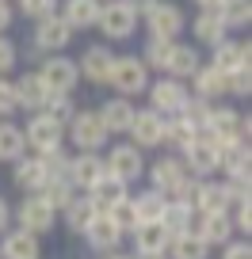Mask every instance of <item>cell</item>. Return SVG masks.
Masks as SVG:
<instances>
[{
	"mask_svg": "<svg viewBox=\"0 0 252 259\" xmlns=\"http://www.w3.org/2000/svg\"><path fill=\"white\" fill-rule=\"evenodd\" d=\"M164 202H168V198H164L161 191H153V187H149V191H141V194H134L130 206H134V218H138V225H153V221L161 218Z\"/></svg>",
	"mask_w": 252,
	"mask_h": 259,
	"instance_id": "cell-35",
	"label": "cell"
},
{
	"mask_svg": "<svg viewBox=\"0 0 252 259\" xmlns=\"http://www.w3.org/2000/svg\"><path fill=\"white\" fill-rule=\"evenodd\" d=\"M0 259H42L39 236L23 233V229H8V233H0Z\"/></svg>",
	"mask_w": 252,
	"mask_h": 259,
	"instance_id": "cell-21",
	"label": "cell"
},
{
	"mask_svg": "<svg viewBox=\"0 0 252 259\" xmlns=\"http://www.w3.org/2000/svg\"><path fill=\"white\" fill-rule=\"evenodd\" d=\"M16 61H19V50H16V42L0 34V76H8L12 69H16Z\"/></svg>",
	"mask_w": 252,
	"mask_h": 259,
	"instance_id": "cell-48",
	"label": "cell"
},
{
	"mask_svg": "<svg viewBox=\"0 0 252 259\" xmlns=\"http://www.w3.org/2000/svg\"><path fill=\"white\" fill-rule=\"evenodd\" d=\"M16 8L23 12L27 19H34V23H39V19H46V16H54V12H57V0H19Z\"/></svg>",
	"mask_w": 252,
	"mask_h": 259,
	"instance_id": "cell-46",
	"label": "cell"
},
{
	"mask_svg": "<svg viewBox=\"0 0 252 259\" xmlns=\"http://www.w3.org/2000/svg\"><path fill=\"white\" fill-rule=\"evenodd\" d=\"M199 65H203V57H199V50L195 46H172V54H168V65H164V73L172 76V80H191V76H195V69Z\"/></svg>",
	"mask_w": 252,
	"mask_h": 259,
	"instance_id": "cell-28",
	"label": "cell"
},
{
	"mask_svg": "<svg viewBox=\"0 0 252 259\" xmlns=\"http://www.w3.org/2000/svg\"><path fill=\"white\" fill-rule=\"evenodd\" d=\"M179 160H184V168H187L191 179H210L214 171H218V145L199 134V138L179 153Z\"/></svg>",
	"mask_w": 252,
	"mask_h": 259,
	"instance_id": "cell-12",
	"label": "cell"
},
{
	"mask_svg": "<svg viewBox=\"0 0 252 259\" xmlns=\"http://www.w3.org/2000/svg\"><path fill=\"white\" fill-rule=\"evenodd\" d=\"M61 218H65V229H69L73 236H84V229H88V225H92V218H96V206H92L84 194H77L73 202L61 210Z\"/></svg>",
	"mask_w": 252,
	"mask_h": 259,
	"instance_id": "cell-34",
	"label": "cell"
},
{
	"mask_svg": "<svg viewBox=\"0 0 252 259\" xmlns=\"http://www.w3.org/2000/svg\"><path fill=\"white\" fill-rule=\"evenodd\" d=\"M134 111H138V107H134V99H107L103 107H99V122H103V130H107V138H111V134H126V130H130V122H134Z\"/></svg>",
	"mask_w": 252,
	"mask_h": 259,
	"instance_id": "cell-22",
	"label": "cell"
},
{
	"mask_svg": "<svg viewBox=\"0 0 252 259\" xmlns=\"http://www.w3.org/2000/svg\"><path fill=\"white\" fill-rule=\"evenodd\" d=\"M23 141L34 156H46V153L65 145V130L57 126V122H50L46 114H31V122L23 126Z\"/></svg>",
	"mask_w": 252,
	"mask_h": 259,
	"instance_id": "cell-7",
	"label": "cell"
},
{
	"mask_svg": "<svg viewBox=\"0 0 252 259\" xmlns=\"http://www.w3.org/2000/svg\"><path fill=\"white\" fill-rule=\"evenodd\" d=\"M107 84H111L122 99H134V96H141V92L149 88V69L141 65V57L122 54V57H115V61H111Z\"/></svg>",
	"mask_w": 252,
	"mask_h": 259,
	"instance_id": "cell-1",
	"label": "cell"
},
{
	"mask_svg": "<svg viewBox=\"0 0 252 259\" xmlns=\"http://www.w3.org/2000/svg\"><path fill=\"white\" fill-rule=\"evenodd\" d=\"M218 171H226V179H248L252 176V149H248V141L222 145L218 149Z\"/></svg>",
	"mask_w": 252,
	"mask_h": 259,
	"instance_id": "cell-18",
	"label": "cell"
},
{
	"mask_svg": "<svg viewBox=\"0 0 252 259\" xmlns=\"http://www.w3.org/2000/svg\"><path fill=\"white\" fill-rule=\"evenodd\" d=\"M96 27L103 31V38L122 42V38H130V34L138 31V16L126 8V0H103V4H99Z\"/></svg>",
	"mask_w": 252,
	"mask_h": 259,
	"instance_id": "cell-5",
	"label": "cell"
},
{
	"mask_svg": "<svg viewBox=\"0 0 252 259\" xmlns=\"http://www.w3.org/2000/svg\"><path fill=\"white\" fill-rule=\"evenodd\" d=\"M210 65L218 69V73H233V69H252V46H248V42H233V38H226V42H218V46H214Z\"/></svg>",
	"mask_w": 252,
	"mask_h": 259,
	"instance_id": "cell-19",
	"label": "cell"
},
{
	"mask_svg": "<svg viewBox=\"0 0 252 259\" xmlns=\"http://www.w3.org/2000/svg\"><path fill=\"white\" fill-rule=\"evenodd\" d=\"M73 42V31H69V23L61 16H46L34 23V34H31V46L39 50V54H61V50Z\"/></svg>",
	"mask_w": 252,
	"mask_h": 259,
	"instance_id": "cell-11",
	"label": "cell"
},
{
	"mask_svg": "<svg viewBox=\"0 0 252 259\" xmlns=\"http://www.w3.org/2000/svg\"><path fill=\"white\" fill-rule=\"evenodd\" d=\"M12 183H16V191L39 194L42 183H46V168H42V160H39V156H19L16 168H12Z\"/></svg>",
	"mask_w": 252,
	"mask_h": 259,
	"instance_id": "cell-26",
	"label": "cell"
},
{
	"mask_svg": "<svg viewBox=\"0 0 252 259\" xmlns=\"http://www.w3.org/2000/svg\"><path fill=\"white\" fill-rule=\"evenodd\" d=\"M195 4H199L203 12H218V8H222V0H195Z\"/></svg>",
	"mask_w": 252,
	"mask_h": 259,
	"instance_id": "cell-55",
	"label": "cell"
},
{
	"mask_svg": "<svg viewBox=\"0 0 252 259\" xmlns=\"http://www.w3.org/2000/svg\"><path fill=\"white\" fill-rule=\"evenodd\" d=\"M84 244H88V251H96V259H99V255H111V251L122 248V233L107 213H96L92 225L84 229Z\"/></svg>",
	"mask_w": 252,
	"mask_h": 259,
	"instance_id": "cell-14",
	"label": "cell"
},
{
	"mask_svg": "<svg viewBox=\"0 0 252 259\" xmlns=\"http://www.w3.org/2000/svg\"><path fill=\"white\" fill-rule=\"evenodd\" d=\"M244 130H248V118H244L241 111H233V107H214L206 126H203V138L222 149V145H233V141H244Z\"/></svg>",
	"mask_w": 252,
	"mask_h": 259,
	"instance_id": "cell-3",
	"label": "cell"
},
{
	"mask_svg": "<svg viewBox=\"0 0 252 259\" xmlns=\"http://www.w3.org/2000/svg\"><path fill=\"white\" fill-rule=\"evenodd\" d=\"M210 255L214 251L206 248L195 233H176L168 240V251H164V259H210Z\"/></svg>",
	"mask_w": 252,
	"mask_h": 259,
	"instance_id": "cell-32",
	"label": "cell"
},
{
	"mask_svg": "<svg viewBox=\"0 0 252 259\" xmlns=\"http://www.w3.org/2000/svg\"><path fill=\"white\" fill-rule=\"evenodd\" d=\"M146 171H149L153 191H161L164 198H172V194H176V187L187 179V168H184V160H179V156H161V160L146 164Z\"/></svg>",
	"mask_w": 252,
	"mask_h": 259,
	"instance_id": "cell-16",
	"label": "cell"
},
{
	"mask_svg": "<svg viewBox=\"0 0 252 259\" xmlns=\"http://www.w3.org/2000/svg\"><path fill=\"white\" fill-rule=\"evenodd\" d=\"M218 19L226 23V31H241L252 23V0H222Z\"/></svg>",
	"mask_w": 252,
	"mask_h": 259,
	"instance_id": "cell-38",
	"label": "cell"
},
{
	"mask_svg": "<svg viewBox=\"0 0 252 259\" xmlns=\"http://www.w3.org/2000/svg\"><path fill=\"white\" fill-rule=\"evenodd\" d=\"M39 114H46L50 122H57V126L65 130L69 122H73V114H77V99L73 96H46V103H42Z\"/></svg>",
	"mask_w": 252,
	"mask_h": 259,
	"instance_id": "cell-40",
	"label": "cell"
},
{
	"mask_svg": "<svg viewBox=\"0 0 252 259\" xmlns=\"http://www.w3.org/2000/svg\"><path fill=\"white\" fill-rule=\"evenodd\" d=\"M99 259H134V255H126V251H111V255H99Z\"/></svg>",
	"mask_w": 252,
	"mask_h": 259,
	"instance_id": "cell-56",
	"label": "cell"
},
{
	"mask_svg": "<svg viewBox=\"0 0 252 259\" xmlns=\"http://www.w3.org/2000/svg\"><path fill=\"white\" fill-rule=\"evenodd\" d=\"M248 92H252V69H233V73H226V96L244 99Z\"/></svg>",
	"mask_w": 252,
	"mask_h": 259,
	"instance_id": "cell-45",
	"label": "cell"
},
{
	"mask_svg": "<svg viewBox=\"0 0 252 259\" xmlns=\"http://www.w3.org/2000/svg\"><path fill=\"white\" fill-rule=\"evenodd\" d=\"M130 255H134V251H130ZM134 259H164V255H134Z\"/></svg>",
	"mask_w": 252,
	"mask_h": 259,
	"instance_id": "cell-57",
	"label": "cell"
},
{
	"mask_svg": "<svg viewBox=\"0 0 252 259\" xmlns=\"http://www.w3.org/2000/svg\"><path fill=\"white\" fill-rule=\"evenodd\" d=\"M229 221H233V233L248 236V233H252V206H248V202H244V206H233V210H229Z\"/></svg>",
	"mask_w": 252,
	"mask_h": 259,
	"instance_id": "cell-50",
	"label": "cell"
},
{
	"mask_svg": "<svg viewBox=\"0 0 252 259\" xmlns=\"http://www.w3.org/2000/svg\"><path fill=\"white\" fill-rule=\"evenodd\" d=\"M187 233H195L206 248H222L233 240V221H229V213H195Z\"/></svg>",
	"mask_w": 252,
	"mask_h": 259,
	"instance_id": "cell-15",
	"label": "cell"
},
{
	"mask_svg": "<svg viewBox=\"0 0 252 259\" xmlns=\"http://www.w3.org/2000/svg\"><path fill=\"white\" fill-rule=\"evenodd\" d=\"M12 84H16V107H19V111L39 114V111H42V103H46V96H50V92L42 88L39 73H23L19 80H12Z\"/></svg>",
	"mask_w": 252,
	"mask_h": 259,
	"instance_id": "cell-24",
	"label": "cell"
},
{
	"mask_svg": "<svg viewBox=\"0 0 252 259\" xmlns=\"http://www.w3.org/2000/svg\"><path fill=\"white\" fill-rule=\"evenodd\" d=\"M126 134H130V145L141 149V153L157 149V145H164V118L157 111H149V107L146 111H134V122H130Z\"/></svg>",
	"mask_w": 252,
	"mask_h": 259,
	"instance_id": "cell-13",
	"label": "cell"
},
{
	"mask_svg": "<svg viewBox=\"0 0 252 259\" xmlns=\"http://www.w3.org/2000/svg\"><path fill=\"white\" fill-rule=\"evenodd\" d=\"M191 96L206 99V103L222 99V96H226V73H218L214 65H199L195 76H191Z\"/></svg>",
	"mask_w": 252,
	"mask_h": 259,
	"instance_id": "cell-25",
	"label": "cell"
},
{
	"mask_svg": "<svg viewBox=\"0 0 252 259\" xmlns=\"http://www.w3.org/2000/svg\"><path fill=\"white\" fill-rule=\"evenodd\" d=\"M157 4H161V0H126V8H130L134 16H138V19H146L149 12L157 8Z\"/></svg>",
	"mask_w": 252,
	"mask_h": 259,
	"instance_id": "cell-52",
	"label": "cell"
},
{
	"mask_svg": "<svg viewBox=\"0 0 252 259\" xmlns=\"http://www.w3.org/2000/svg\"><path fill=\"white\" fill-rule=\"evenodd\" d=\"M12 16H16V12H12V4H8V0H0V34L12 27Z\"/></svg>",
	"mask_w": 252,
	"mask_h": 259,
	"instance_id": "cell-53",
	"label": "cell"
},
{
	"mask_svg": "<svg viewBox=\"0 0 252 259\" xmlns=\"http://www.w3.org/2000/svg\"><path fill=\"white\" fill-rule=\"evenodd\" d=\"M65 130H69V141L77 145V153H99L107 145V130L96 111H77Z\"/></svg>",
	"mask_w": 252,
	"mask_h": 259,
	"instance_id": "cell-6",
	"label": "cell"
},
{
	"mask_svg": "<svg viewBox=\"0 0 252 259\" xmlns=\"http://www.w3.org/2000/svg\"><path fill=\"white\" fill-rule=\"evenodd\" d=\"M27 156V141H23V126H16L12 118L0 122V160H19Z\"/></svg>",
	"mask_w": 252,
	"mask_h": 259,
	"instance_id": "cell-36",
	"label": "cell"
},
{
	"mask_svg": "<svg viewBox=\"0 0 252 259\" xmlns=\"http://www.w3.org/2000/svg\"><path fill=\"white\" fill-rule=\"evenodd\" d=\"M149 111H157L161 118H176L179 111H184V103H187V84H179V80H172V76H164V80H157V84H149Z\"/></svg>",
	"mask_w": 252,
	"mask_h": 259,
	"instance_id": "cell-9",
	"label": "cell"
},
{
	"mask_svg": "<svg viewBox=\"0 0 252 259\" xmlns=\"http://www.w3.org/2000/svg\"><path fill=\"white\" fill-rule=\"evenodd\" d=\"M222 259H252L248 236H233L229 244H222Z\"/></svg>",
	"mask_w": 252,
	"mask_h": 259,
	"instance_id": "cell-49",
	"label": "cell"
},
{
	"mask_svg": "<svg viewBox=\"0 0 252 259\" xmlns=\"http://www.w3.org/2000/svg\"><path fill=\"white\" fill-rule=\"evenodd\" d=\"M39 198H42L54 213H61V210L77 198V191H73V183H69V179H46V183H42V191H39Z\"/></svg>",
	"mask_w": 252,
	"mask_h": 259,
	"instance_id": "cell-37",
	"label": "cell"
},
{
	"mask_svg": "<svg viewBox=\"0 0 252 259\" xmlns=\"http://www.w3.org/2000/svg\"><path fill=\"white\" fill-rule=\"evenodd\" d=\"M191 221H195V210H187L184 202H176V198H168L161 210V218H157V225H164V233L176 236V233H187L191 229Z\"/></svg>",
	"mask_w": 252,
	"mask_h": 259,
	"instance_id": "cell-33",
	"label": "cell"
},
{
	"mask_svg": "<svg viewBox=\"0 0 252 259\" xmlns=\"http://www.w3.org/2000/svg\"><path fill=\"white\" fill-rule=\"evenodd\" d=\"M57 16L69 23V31H88L99 19V0H65V8Z\"/></svg>",
	"mask_w": 252,
	"mask_h": 259,
	"instance_id": "cell-30",
	"label": "cell"
},
{
	"mask_svg": "<svg viewBox=\"0 0 252 259\" xmlns=\"http://www.w3.org/2000/svg\"><path fill=\"white\" fill-rule=\"evenodd\" d=\"M191 34H195L203 46H218V42H226L229 38V31H226V23L218 19V12H199L195 16V23H191Z\"/></svg>",
	"mask_w": 252,
	"mask_h": 259,
	"instance_id": "cell-31",
	"label": "cell"
},
{
	"mask_svg": "<svg viewBox=\"0 0 252 259\" xmlns=\"http://www.w3.org/2000/svg\"><path fill=\"white\" fill-rule=\"evenodd\" d=\"M210 111H214V103H206V99H195V96H187V103H184V111H179V118H187L191 126L203 134V126H206V118H210Z\"/></svg>",
	"mask_w": 252,
	"mask_h": 259,
	"instance_id": "cell-42",
	"label": "cell"
},
{
	"mask_svg": "<svg viewBox=\"0 0 252 259\" xmlns=\"http://www.w3.org/2000/svg\"><path fill=\"white\" fill-rule=\"evenodd\" d=\"M195 213H229V191L218 179H199Z\"/></svg>",
	"mask_w": 252,
	"mask_h": 259,
	"instance_id": "cell-27",
	"label": "cell"
},
{
	"mask_svg": "<svg viewBox=\"0 0 252 259\" xmlns=\"http://www.w3.org/2000/svg\"><path fill=\"white\" fill-rule=\"evenodd\" d=\"M111 61H115V54L107 46H88L84 57L77 61V73H81V80H88V84H107Z\"/></svg>",
	"mask_w": 252,
	"mask_h": 259,
	"instance_id": "cell-20",
	"label": "cell"
},
{
	"mask_svg": "<svg viewBox=\"0 0 252 259\" xmlns=\"http://www.w3.org/2000/svg\"><path fill=\"white\" fill-rule=\"evenodd\" d=\"M172 46H176V42H168V38H146V54H141V65H146L149 73H153V69H164V65H168Z\"/></svg>",
	"mask_w": 252,
	"mask_h": 259,
	"instance_id": "cell-41",
	"label": "cell"
},
{
	"mask_svg": "<svg viewBox=\"0 0 252 259\" xmlns=\"http://www.w3.org/2000/svg\"><path fill=\"white\" fill-rule=\"evenodd\" d=\"M103 168L111 179H119L122 187L138 183L141 176H146V156H141V149H134L130 141H122V145H115L111 153L103 156Z\"/></svg>",
	"mask_w": 252,
	"mask_h": 259,
	"instance_id": "cell-4",
	"label": "cell"
},
{
	"mask_svg": "<svg viewBox=\"0 0 252 259\" xmlns=\"http://www.w3.org/2000/svg\"><path fill=\"white\" fill-rule=\"evenodd\" d=\"M39 160H42V168H46V179H65L69 176V153H65V145L54 149V153H46V156H39Z\"/></svg>",
	"mask_w": 252,
	"mask_h": 259,
	"instance_id": "cell-43",
	"label": "cell"
},
{
	"mask_svg": "<svg viewBox=\"0 0 252 259\" xmlns=\"http://www.w3.org/2000/svg\"><path fill=\"white\" fill-rule=\"evenodd\" d=\"M99 4H103V0H99Z\"/></svg>",
	"mask_w": 252,
	"mask_h": 259,
	"instance_id": "cell-58",
	"label": "cell"
},
{
	"mask_svg": "<svg viewBox=\"0 0 252 259\" xmlns=\"http://www.w3.org/2000/svg\"><path fill=\"white\" fill-rule=\"evenodd\" d=\"M168 240L172 236L164 233V225H138L134 229V255H164L168 251Z\"/></svg>",
	"mask_w": 252,
	"mask_h": 259,
	"instance_id": "cell-29",
	"label": "cell"
},
{
	"mask_svg": "<svg viewBox=\"0 0 252 259\" xmlns=\"http://www.w3.org/2000/svg\"><path fill=\"white\" fill-rule=\"evenodd\" d=\"M39 80L50 96H73V88L81 84V73H77V61L65 54H50L46 61L39 65Z\"/></svg>",
	"mask_w": 252,
	"mask_h": 259,
	"instance_id": "cell-2",
	"label": "cell"
},
{
	"mask_svg": "<svg viewBox=\"0 0 252 259\" xmlns=\"http://www.w3.org/2000/svg\"><path fill=\"white\" fill-rule=\"evenodd\" d=\"M8 221H12V206H8V198L0 194V233H8Z\"/></svg>",
	"mask_w": 252,
	"mask_h": 259,
	"instance_id": "cell-54",
	"label": "cell"
},
{
	"mask_svg": "<svg viewBox=\"0 0 252 259\" xmlns=\"http://www.w3.org/2000/svg\"><path fill=\"white\" fill-rule=\"evenodd\" d=\"M107 218H111L115 225H119V233H122V236L138 229V218H134V206H130V198H122L119 206H111V210H107Z\"/></svg>",
	"mask_w": 252,
	"mask_h": 259,
	"instance_id": "cell-44",
	"label": "cell"
},
{
	"mask_svg": "<svg viewBox=\"0 0 252 259\" xmlns=\"http://www.w3.org/2000/svg\"><path fill=\"white\" fill-rule=\"evenodd\" d=\"M19 107H16V84L8 80V76H0V122L12 118Z\"/></svg>",
	"mask_w": 252,
	"mask_h": 259,
	"instance_id": "cell-47",
	"label": "cell"
},
{
	"mask_svg": "<svg viewBox=\"0 0 252 259\" xmlns=\"http://www.w3.org/2000/svg\"><path fill=\"white\" fill-rule=\"evenodd\" d=\"M146 27H149V38L176 42L179 34H184V27H187V16H184V8H179L176 0H161V4L146 16Z\"/></svg>",
	"mask_w": 252,
	"mask_h": 259,
	"instance_id": "cell-8",
	"label": "cell"
},
{
	"mask_svg": "<svg viewBox=\"0 0 252 259\" xmlns=\"http://www.w3.org/2000/svg\"><path fill=\"white\" fill-rule=\"evenodd\" d=\"M195 138H199V130L191 126L187 118H179V114H176V118H164V145H172V149L184 153Z\"/></svg>",
	"mask_w": 252,
	"mask_h": 259,
	"instance_id": "cell-39",
	"label": "cell"
},
{
	"mask_svg": "<svg viewBox=\"0 0 252 259\" xmlns=\"http://www.w3.org/2000/svg\"><path fill=\"white\" fill-rule=\"evenodd\" d=\"M84 198H88L92 206H96V213H107L111 206H119L122 198H130L126 194V187L119 183V179H111V176H103V179H96V183L84 191Z\"/></svg>",
	"mask_w": 252,
	"mask_h": 259,
	"instance_id": "cell-23",
	"label": "cell"
},
{
	"mask_svg": "<svg viewBox=\"0 0 252 259\" xmlns=\"http://www.w3.org/2000/svg\"><path fill=\"white\" fill-rule=\"evenodd\" d=\"M54 225H57V213L50 210L46 202H42L39 194H27L23 202L16 206V229H23V233H31V236H46Z\"/></svg>",
	"mask_w": 252,
	"mask_h": 259,
	"instance_id": "cell-10",
	"label": "cell"
},
{
	"mask_svg": "<svg viewBox=\"0 0 252 259\" xmlns=\"http://www.w3.org/2000/svg\"><path fill=\"white\" fill-rule=\"evenodd\" d=\"M107 168H103V156L99 153H77L69 156V183H73V191H88L96 179H103Z\"/></svg>",
	"mask_w": 252,
	"mask_h": 259,
	"instance_id": "cell-17",
	"label": "cell"
},
{
	"mask_svg": "<svg viewBox=\"0 0 252 259\" xmlns=\"http://www.w3.org/2000/svg\"><path fill=\"white\" fill-rule=\"evenodd\" d=\"M172 198H176V202H184L187 210H195V198H199V179H191V176H187L184 183L176 187V194H172Z\"/></svg>",
	"mask_w": 252,
	"mask_h": 259,
	"instance_id": "cell-51",
	"label": "cell"
}]
</instances>
